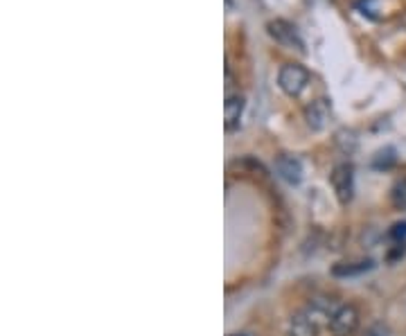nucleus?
Wrapping results in <instances>:
<instances>
[{
	"label": "nucleus",
	"mask_w": 406,
	"mask_h": 336,
	"mask_svg": "<svg viewBox=\"0 0 406 336\" xmlns=\"http://www.w3.org/2000/svg\"><path fill=\"white\" fill-rule=\"evenodd\" d=\"M330 328H332L334 336H350V334H355V330L359 328V312L352 305L339 307L337 314L332 316Z\"/></svg>",
	"instance_id": "obj_4"
},
{
	"label": "nucleus",
	"mask_w": 406,
	"mask_h": 336,
	"mask_svg": "<svg viewBox=\"0 0 406 336\" xmlns=\"http://www.w3.org/2000/svg\"><path fill=\"white\" fill-rule=\"evenodd\" d=\"M267 30L280 45L298 50V52H305V41L301 39V34H298L294 23L285 21V18H276V21H269Z\"/></svg>",
	"instance_id": "obj_2"
},
{
	"label": "nucleus",
	"mask_w": 406,
	"mask_h": 336,
	"mask_svg": "<svg viewBox=\"0 0 406 336\" xmlns=\"http://www.w3.org/2000/svg\"><path fill=\"white\" fill-rule=\"evenodd\" d=\"M235 336H242V334H235Z\"/></svg>",
	"instance_id": "obj_16"
},
{
	"label": "nucleus",
	"mask_w": 406,
	"mask_h": 336,
	"mask_svg": "<svg viewBox=\"0 0 406 336\" xmlns=\"http://www.w3.org/2000/svg\"><path fill=\"white\" fill-rule=\"evenodd\" d=\"M330 113H332V106H330L328 99H323V97L314 99V102L305 108L307 126H310V129H314V131L325 129V126H328V122H330Z\"/></svg>",
	"instance_id": "obj_5"
},
{
	"label": "nucleus",
	"mask_w": 406,
	"mask_h": 336,
	"mask_svg": "<svg viewBox=\"0 0 406 336\" xmlns=\"http://www.w3.org/2000/svg\"><path fill=\"white\" fill-rule=\"evenodd\" d=\"M373 269V262L370 260H361V262H343V264H337L332 269V274L337 278H348V276H361L366 274V271Z\"/></svg>",
	"instance_id": "obj_9"
},
{
	"label": "nucleus",
	"mask_w": 406,
	"mask_h": 336,
	"mask_svg": "<svg viewBox=\"0 0 406 336\" xmlns=\"http://www.w3.org/2000/svg\"><path fill=\"white\" fill-rule=\"evenodd\" d=\"M244 106H246V99L244 95H228L226 97V104H223V124H226V131H235L239 126V120L244 115Z\"/></svg>",
	"instance_id": "obj_6"
},
{
	"label": "nucleus",
	"mask_w": 406,
	"mask_h": 336,
	"mask_svg": "<svg viewBox=\"0 0 406 336\" xmlns=\"http://www.w3.org/2000/svg\"><path fill=\"white\" fill-rule=\"evenodd\" d=\"M278 84L287 95L298 97L310 84V70L301 66V63H285L278 75Z\"/></svg>",
	"instance_id": "obj_1"
},
{
	"label": "nucleus",
	"mask_w": 406,
	"mask_h": 336,
	"mask_svg": "<svg viewBox=\"0 0 406 336\" xmlns=\"http://www.w3.org/2000/svg\"><path fill=\"white\" fill-rule=\"evenodd\" d=\"M276 169H278V174L282 176L287 183H301V178H303V165H301V160L294 158V156H289V153H282V156H278L276 160Z\"/></svg>",
	"instance_id": "obj_7"
},
{
	"label": "nucleus",
	"mask_w": 406,
	"mask_h": 336,
	"mask_svg": "<svg viewBox=\"0 0 406 336\" xmlns=\"http://www.w3.org/2000/svg\"><path fill=\"white\" fill-rule=\"evenodd\" d=\"M332 187L337 192V199L348 205L352 201V194H355V171H352V165L348 162H339L337 167L332 169Z\"/></svg>",
	"instance_id": "obj_3"
},
{
	"label": "nucleus",
	"mask_w": 406,
	"mask_h": 336,
	"mask_svg": "<svg viewBox=\"0 0 406 336\" xmlns=\"http://www.w3.org/2000/svg\"><path fill=\"white\" fill-rule=\"evenodd\" d=\"M402 25H404V27H406V14H404V16H402Z\"/></svg>",
	"instance_id": "obj_15"
},
{
	"label": "nucleus",
	"mask_w": 406,
	"mask_h": 336,
	"mask_svg": "<svg viewBox=\"0 0 406 336\" xmlns=\"http://www.w3.org/2000/svg\"><path fill=\"white\" fill-rule=\"evenodd\" d=\"M337 314V310L332 307V301H325V298H319V301H312L310 305V310H307L305 316H310V319L314 323H319V321H332V316Z\"/></svg>",
	"instance_id": "obj_8"
},
{
	"label": "nucleus",
	"mask_w": 406,
	"mask_h": 336,
	"mask_svg": "<svg viewBox=\"0 0 406 336\" xmlns=\"http://www.w3.org/2000/svg\"><path fill=\"white\" fill-rule=\"evenodd\" d=\"M291 336H319V328L310 316H296L291 321Z\"/></svg>",
	"instance_id": "obj_10"
},
{
	"label": "nucleus",
	"mask_w": 406,
	"mask_h": 336,
	"mask_svg": "<svg viewBox=\"0 0 406 336\" xmlns=\"http://www.w3.org/2000/svg\"><path fill=\"white\" fill-rule=\"evenodd\" d=\"M391 199H393V205L397 208V210H406V178L397 180Z\"/></svg>",
	"instance_id": "obj_12"
},
{
	"label": "nucleus",
	"mask_w": 406,
	"mask_h": 336,
	"mask_svg": "<svg viewBox=\"0 0 406 336\" xmlns=\"http://www.w3.org/2000/svg\"><path fill=\"white\" fill-rule=\"evenodd\" d=\"M404 237H406V221L395 224V226H393V230H391V240H395L397 244H400Z\"/></svg>",
	"instance_id": "obj_13"
},
{
	"label": "nucleus",
	"mask_w": 406,
	"mask_h": 336,
	"mask_svg": "<svg viewBox=\"0 0 406 336\" xmlns=\"http://www.w3.org/2000/svg\"><path fill=\"white\" fill-rule=\"evenodd\" d=\"M364 336H388V328L382 323H375L373 328H368Z\"/></svg>",
	"instance_id": "obj_14"
},
{
	"label": "nucleus",
	"mask_w": 406,
	"mask_h": 336,
	"mask_svg": "<svg viewBox=\"0 0 406 336\" xmlns=\"http://www.w3.org/2000/svg\"><path fill=\"white\" fill-rule=\"evenodd\" d=\"M397 162V156H395V149L393 147H384L375 153L373 158V167L375 169H391Z\"/></svg>",
	"instance_id": "obj_11"
}]
</instances>
